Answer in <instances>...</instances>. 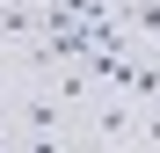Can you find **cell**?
Wrapping results in <instances>:
<instances>
[{
    "label": "cell",
    "instance_id": "1",
    "mask_svg": "<svg viewBox=\"0 0 160 153\" xmlns=\"http://www.w3.org/2000/svg\"><path fill=\"white\" fill-rule=\"evenodd\" d=\"M58 139H66V102L58 95H29V102H22L15 146H58Z\"/></svg>",
    "mask_w": 160,
    "mask_h": 153
},
{
    "label": "cell",
    "instance_id": "2",
    "mask_svg": "<svg viewBox=\"0 0 160 153\" xmlns=\"http://www.w3.org/2000/svg\"><path fill=\"white\" fill-rule=\"evenodd\" d=\"M117 15H131V22H138V37H146V44H160V0H124Z\"/></svg>",
    "mask_w": 160,
    "mask_h": 153
},
{
    "label": "cell",
    "instance_id": "3",
    "mask_svg": "<svg viewBox=\"0 0 160 153\" xmlns=\"http://www.w3.org/2000/svg\"><path fill=\"white\" fill-rule=\"evenodd\" d=\"M95 139H131V110L117 102V110H95V124H88Z\"/></svg>",
    "mask_w": 160,
    "mask_h": 153
},
{
    "label": "cell",
    "instance_id": "4",
    "mask_svg": "<svg viewBox=\"0 0 160 153\" xmlns=\"http://www.w3.org/2000/svg\"><path fill=\"white\" fill-rule=\"evenodd\" d=\"M109 8H124V0H109Z\"/></svg>",
    "mask_w": 160,
    "mask_h": 153
}]
</instances>
